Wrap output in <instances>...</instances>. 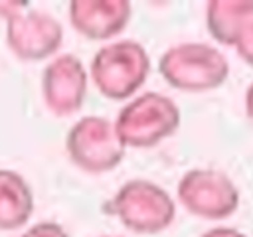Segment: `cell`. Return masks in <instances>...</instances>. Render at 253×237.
Returning a JSON list of instances; mask_svg holds the SVG:
<instances>
[{
    "instance_id": "obj_1",
    "label": "cell",
    "mask_w": 253,
    "mask_h": 237,
    "mask_svg": "<svg viewBox=\"0 0 253 237\" xmlns=\"http://www.w3.org/2000/svg\"><path fill=\"white\" fill-rule=\"evenodd\" d=\"M158 71L174 89L210 91L225 83L229 63L227 57L210 43L184 41L168 47L162 53Z\"/></svg>"
},
{
    "instance_id": "obj_2",
    "label": "cell",
    "mask_w": 253,
    "mask_h": 237,
    "mask_svg": "<svg viewBox=\"0 0 253 237\" xmlns=\"http://www.w3.org/2000/svg\"><path fill=\"white\" fill-rule=\"evenodd\" d=\"M91 79L99 93L113 101L134 95L150 73V57L142 43L119 40L99 47L91 59Z\"/></svg>"
},
{
    "instance_id": "obj_3",
    "label": "cell",
    "mask_w": 253,
    "mask_h": 237,
    "mask_svg": "<svg viewBox=\"0 0 253 237\" xmlns=\"http://www.w3.org/2000/svg\"><path fill=\"white\" fill-rule=\"evenodd\" d=\"M180 126V109L174 99L146 91L130 99L117 115L115 128L128 148H150L172 136Z\"/></svg>"
},
{
    "instance_id": "obj_4",
    "label": "cell",
    "mask_w": 253,
    "mask_h": 237,
    "mask_svg": "<svg viewBox=\"0 0 253 237\" xmlns=\"http://www.w3.org/2000/svg\"><path fill=\"white\" fill-rule=\"evenodd\" d=\"M111 213L134 233H160L176 217L172 196L158 184L142 178L125 182L111 199Z\"/></svg>"
},
{
    "instance_id": "obj_5",
    "label": "cell",
    "mask_w": 253,
    "mask_h": 237,
    "mask_svg": "<svg viewBox=\"0 0 253 237\" xmlns=\"http://www.w3.org/2000/svg\"><path fill=\"white\" fill-rule=\"evenodd\" d=\"M65 150L77 168L103 174L123 162L126 146L121 142L115 122L105 117L87 115L69 128Z\"/></svg>"
},
{
    "instance_id": "obj_6",
    "label": "cell",
    "mask_w": 253,
    "mask_h": 237,
    "mask_svg": "<svg viewBox=\"0 0 253 237\" xmlns=\"http://www.w3.org/2000/svg\"><path fill=\"white\" fill-rule=\"evenodd\" d=\"M178 201L194 215L204 219H225L239 205L235 182L219 170L194 168L178 182Z\"/></svg>"
},
{
    "instance_id": "obj_7",
    "label": "cell",
    "mask_w": 253,
    "mask_h": 237,
    "mask_svg": "<svg viewBox=\"0 0 253 237\" xmlns=\"http://www.w3.org/2000/svg\"><path fill=\"white\" fill-rule=\"evenodd\" d=\"M63 41V26L43 10H22L6 18V43L10 51L24 61H42L51 57Z\"/></svg>"
},
{
    "instance_id": "obj_8",
    "label": "cell",
    "mask_w": 253,
    "mask_h": 237,
    "mask_svg": "<svg viewBox=\"0 0 253 237\" xmlns=\"http://www.w3.org/2000/svg\"><path fill=\"white\" fill-rule=\"evenodd\" d=\"M87 71L73 53L53 57L42 73V95L45 107L57 117L77 113L87 97Z\"/></svg>"
},
{
    "instance_id": "obj_9",
    "label": "cell",
    "mask_w": 253,
    "mask_h": 237,
    "mask_svg": "<svg viewBox=\"0 0 253 237\" xmlns=\"http://www.w3.org/2000/svg\"><path fill=\"white\" fill-rule=\"evenodd\" d=\"M132 14L126 0H73L69 4L71 26L89 40H109L121 34Z\"/></svg>"
},
{
    "instance_id": "obj_10",
    "label": "cell",
    "mask_w": 253,
    "mask_h": 237,
    "mask_svg": "<svg viewBox=\"0 0 253 237\" xmlns=\"http://www.w3.org/2000/svg\"><path fill=\"white\" fill-rule=\"evenodd\" d=\"M34 213V192L16 170L0 168V229L14 231L30 221Z\"/></svg>"
},
{
    "instance_id": "obj_11",
    "label": "cell",
    "mask_w": 253,
    "mask_h": 237,
    "mask_svg": "<svg viewBox=\"0 0 253 237\" xmlns=\"http://www.w3.org/2000/svg\"><path fill=\"white\" fill-rule=\"evenodd\" d=\"M253 16V0H211L206 6V26L211 38L233 45L239 32Z\"/></svg>"
},
{
    "instance_id": "obj_12",
    "label": "cell",
    "mask_w": 253,
    "mask_h": 237,
    "mask_svg": "<svg viewBox=\"0 0 253 237\" xmlns=\"http://www.w3.org/2000/svg\"><path fill=\"white\" fill-rule=\"evenodd\" d=\"M233 47L237 49V53L241 55V59L253 67V16L247 20V24L243 26V30L239 32Z\"/></svg>"
},
{
    "instance_id": "obj_13",
    "label": "cell",
    "mask_w": 253,
    "mask_h": 237,
    "mask_svg": "<svg viewBox=\"0 0 253 237\" xmlns=\"http://www.w3.org/2000/svg\"><path fill=\"white\" fill-rule=\"evenodd\" d=\"M20 237H69V233L57 221H38L28 227Z\"/></svg>"
},
{
    "instance_id": "obj_14",
    "label": "cell",
    "mask_w": 253,
    "mask_h": 237,
    "mask_svg": "<svg viewBox=\"0 0 253 237\" xmlns=\"http://www.w3.org/2000/svg\"><path fill=\"white\" fill-rule=\"evenodd\" d=\"M202 237H247V235L237 231L235 227H211L206 233H202Z\"/></svg>"
},
{
    "instance_id": "obj_15",
    "label": "cell",
    "mask_w": 253,
    "mask_h": 237,
    "mask_svg": "<svg viewBox=\"0 0 253 237\" xmlns=\"http://www.w3.org/2000/svg\"><path fill=\"white\" fill-rule=\"evenodd\" d=\"M26 4L24 2H16V0H0V18H10L12 14H16L18 10H22Z\"/></svg>"
},
{
    "instance_id": "obj_16",
    "label": "cell",
    "mask_w": 253,
    "mask_h": 237,
    "mask_svg": "<svg viewBox=\"0 0 253 237\" xmlns=\"http://www.w3.org/2000/svg\"><path fill=\"white\" fill-rule=\"evenodd\" d=\"M245 113H247V118L253 122V81L245 91Z\"/></svg>"
},
{
    "instance_id": "obj_17",
    "label": "cell",
    "mask_w": 253,
    "mask_h": 237,
    "mask_svg": "<svg viewBox=\"0 0 253 237\" xmlns=\"http://www.w3.org/2000/svg\"><path fill=\"white\" fill-rule=\"evenodd\" d=\"M101 237H115V235H101Z\"/></svg>"
}]
</instances>
